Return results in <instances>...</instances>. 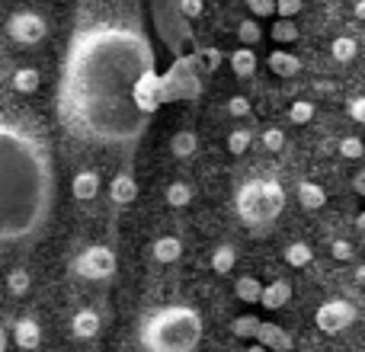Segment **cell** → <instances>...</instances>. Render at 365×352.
<instances>
[{
    "label": "cell",
    "instance_id": "obj_41",
    "mask_svg": "<svg viewBox=\"0 0 365 352\" xmlns=\"http://www.w3.org/2000/svg\"><path fill=\"white\" fill-rule=\"evenodd\" d=\"M356 227H359V234H362V237H365V212L359 214V221H356Z\"/></svg>",
    "mask_w": 365,
    "mask_h": 352
},
{
    "label": "cell",
    "instance_id": "obj_43",
    "mask_svg": "<svg viewBox=\"0 0 365 352\" xmlns=\"http://www.w3.org/2000/svg\"><path fill=\"white\" fill-rule=\"evenodd\" d=\"M244 352H266L263 346H250V349H244Z\"/></svg>",
    "mask_w": 365,
    "mask_h": 352
},
{
    "label": "cell",
    "instance_id": "obj_30",
    "mask_svg": "<svg viewBox=\"0 0 365 352\" xmlns=\"http://www.w3.org/2000/svg\"><path fill=\"white\" fill-rule=\"evenodd\" d=\"M259 138H263V145H266V151H282L285 147V132L282 128H276V125H269V128H263V135H259Z\"/></svg>",
    "mask_w": 365,
    "mask_h": 352
},
{
    "label": "cell",
    "instance_id": "obj_7",
    "mask_svg": "<svg viewBox=\"0 0 365 352\" xmlns=\"http://www.w3.org/2000/svg\"><path fill=\"white\" fill-rule=\"evenodd\" d=\"M6 32H10L13 42L19 45H38L45 36H48V23H45L38 13L32 10H19L10 16V23H6Z\"/></svg>",
    "mask_w": 365,
    "mask_h": 352
},
{
    "label": "cell",
    "instance_id": "obj_32",
    "mask_svg": "<svg viewBox=\"0 0 365 352\" xmlns=\"http://www.w3.org/2000/svg\"><path fill=\"white\" fill-rule=\"evenodd\" d=\"M247 10L253 16H272L276 13V0H247Z\"/></svg>",
    "mask_w": 365,
    "mask_h": 352
},
{
    "label": "cell",
    "instance_id": "obj_5",
    "mask_svg": "<svg viewBox=\"0 0 365 352\" xmlns=\"http://www.w3.org/2000/svg\"><path fill=\"white\" fill-rule=\"evenodd\" d=\"M74 272L90 282H109L115 276V253L109 247H87L81 257L74 259Z\"/></svg>",
    "mask_w": 365,
    "mask_h": 352
},
{
    "label": "cell",
    "instance_id": "obj_1",
    "mask_svg": "<svg viewBox=\"0 0 365 352\" xmlns=\"http://www.w3.org/2000/svg\"><path fill=\"white\" fill-rule=\"evenodd\" d=\"M160 103L154 48L141 26L93 23L74 32L58 83V115L74 138L132 151Z\"/></svg>",
    "mask_w": 365,
    "mask_h": 352
},
{
    "label": "cell",
    "instance_id": "obj_34",
    "mask_svg": "<svg viewBox=\"0 0 365 352\" xmlns=\"http://www.w3.org/2000/svg\"><path fill=\"white\" fill-rule=\"evenodd\" d=\"M180 10L186 19H199L202 10H205V4H202V0H180Z\"/></svg>",
    "mask_w": 365,
    "mask_h": 352
},
{
    "label": "cell",
    "instance_id": "obj_21",
    "mask_svg": "<svg viewBox=\"0 0 365 352\" xmlns=\"http://www.w3.org/2000/svg\"><path fill=\"white\" fill-rule=\"evenodd\" d=\"M330 51H334V58H336L340 64H349L356 55H359V42H356L353 36H340V38H334Z\"/></svg>",
    "mask_w": 365,
    "mask_h": 352
},
{
    "label": "cell",
    "instance_id": "obj_33",
    "mask_svg": "<svg viewBox=\"0 0 365 352\" xmlns=\"http://www.w3.org/2000/svg\"><path fill=\"white\" fill-rule=\"evenodd\" d=\"M298 10H302V0H276V13H279V19H292Z\"/></svg>",
    "mask_w": 365,
    "mask_h": 352
},
{
    "label": "cell",
    "instance_id": "obj_28",
    "mask_svg": "<svg viewBox=\"0 0 365 352\" xmlns=\"http://www.w3.org/2000/svg\"><path fill=\"white\" fill-rule=\"evenodd\" d=\"M29 285H32V279H29L26 269H13L10 276H6V289H10V295H26Z\"/></svg>",
    "mask_w": 365,
    "mask_h": 352
},
{
    "label": "cell",
    "instance_id": "obj_17",
    "mask_svg": "<svg viewBox=\"0 0 365 352\" xmlns=\"http://www.w3.org/2000/svg\"><path fill=\"white\" fill-rule=\"evenodd\" d=\"M269 71L279 77H295L298 71H302V64H298L295 55H289V51H272L269 55Z\"/></svg>",
    "mask_w": 365,
    "mask_h": 352
},
{
    "label": "cell",
    "instance_id": "obj_22",
    "mask_svg": "<svg viewBox=\"0 0 365 352\" xmlns=\"http://www.w3.org/2000/svg\"><path fill=\"white\" fill-rule=\"evenodd\" d=\"M189 202H192V186H189V182L177 180L167 186V205L170 208H186Z\"/></svg>",
    "mask_w": 365,
    "mask_h": 352
},
{
    "label": "cell",
    "instance_id": "obj_24",
    "mask_svg": "<svg viewBox=\"0 0 365 352\" xmlns=\"http://www.w3.org/2000/svg\"><path fill=\"white\" fill-rule=\"evenodd\" d=\"M237 38L244 42V48H253V45H257L259 38H263V29H259V23H257L253 16H247L244 23L237 26Z\"/></svg>",
    "mask_w": 365,
    "mask_h": 352
},
{
    "label": "cell",
    "instance_id": "obj_40",
    "mask_svg": "<svg viewBox=\"0 0 365 352\" xmlns=\"http://www.w3.org/2000/svg\"><path fill=\"white\" fill-rule=\"evenodd\" d=\"M356 282L365 285V266H359V269H356Z\"/></svg>",
    "mask_w": 365,
    "mask_h": 352
},
{
    "label": "cell",
    "instance_id": "obj_19",
    "mask_svg": "<svg viewBox=\"0 0 365 352\" xmlns=\"http://www.w3.org/2000/svg\"><path fill=\"white\" fill-rule=\"evenodd\" d=\"M38 83H42V74H38L36 68H19L16 74H13V90H16V93H36Z\"/></svg>",
    "mask_w": 365,
    "mask_h": 352
},
{
    "label": "cell",
    "instance_id": "obj_3",
    "mask_svg": "<svg viewBox=\"0 0 365 352\" xmlns=\"http://www.w3.org/2000/svg\"><path fill=\"white\" fill-rule=\"evenodd\" d=\"M138 340L145 352H195L202 343V314L189 304H167L141 321Z\"/></svg>",
    "mask_w": 365,
    "mask_h": 352
},
{
    "label": "cell",
    "instance_id": "obj_9",
    "mask_svg": "<svg viewBox=\"0 0 365 352\" xmlns=\"http://www.w3.org/2000/svg\"><path fill=\"white\" fill-rule=\"evenodd\" d=\"M289 298H292V285L285 279H276V282L263 285V291H259V304L266 311H282L289 304Z\"/></svg>",
    "mask_w": 365,
    "mask_h": 352
},
{
    "label": "cell",
    "instance_id": "obj_4",
    "mask_svg": "<svg viewBox=\"0 0 365 352\" xmlns=\"http://www.w3.org/2000/svg\"><path fill=\"white\" fill-rule=\"evenodd\" d=\"M234 205H237V214L244 224L266 227L282 214L285 189L279 186V180H272V176H253V180H247L244 186L237 189Z\"/></svg>",
    "mask_w": 365,
    "mask_h": 352
},
{
    "label": "cell",
    "instance_id": "obj_15",
    "mask_svg": "<svg viewBox=\"0 0 365 352\" xmlns=\"http://www.w3.org/2000/svg\"><path fill=\"white\" fill-rule=\"evenodd\" d=\"M298 202H302V208H308V212H314V208H321L324 202H327V192H324L321 182H298Z\"/></svg>",
    "mask_w": 365,
    "mask_h": 352
},
{
    "label": "cell",
    "instance_id": "obj_2",
    "mask_svg": "<svg viewBox=\"0 0 365 352\" xmlns=\"http://www.w3.org/2000/svg\"><path fill=\"white\" fill-rule=\"evenodd\" d=\"M51 147L32 122L0 115V247L36 240L55 212Z\"/></svg>",
    "mask_w": 365,
    "mask_h": 352
},
{
    "label": "cell",
    "instance_id": "obj_13",
    "mask_svg": "<svg viewBox=\"0 0 365 352\" xmlns=\"http://www.w3.org/2000/svg\"><path fill=\"white\" fill-rule=\"evenodd\" d=\"M151 257L158 259L160 266L177 263V259L182 257V244H180V237H158V240L151 244Z\"/></svg>",
    "mask_w": 365,
    "mask_h": 352
},
{
    "label": "cell",
    "instance_id": "obj_38",
    "mask_svg": "<svg viewBox=\"0 0 365 352\" xmlns=\"http://www.w3.org/2000/svg\"><path fill=\"white\" fill-rule=\"evenodd\" d=\"M353 189H356V192H359V195H365V170H359V173H356V180H353Z\"/></svg>",
    "mask_w": 365,
    "mask_h": 352
},
{
    "label": "cell",
    "instance_id": "obj_42",
    "mask_svg": "<svg viewBox=\"0 0 365 352\" xmlns=\"http://www.w3.org/2000/svg\"><path fill=\"white\" fill-rule=\"evenodd\" d=\"M4 349H6V330L0 327V352H4Z\"/></svg>",
    "mask_w": 365,
    "mask_h": 352
},
{
    "label": "cell",
    "instance_id": "obj_14",
    "mask_svg": "<svg viewBox=\"0 0 365 352\" xmlns=\"http://www.w3.org/2000/svg\"><path fill=\"white\" fill-rule=\"evenodd\" d=\"M227 61H231V71H234V77H253L257 74V55H253V48H234L231 55H227Z\"/></svg>",
    "mask_w": 365,
    "mask_h": 352
},
{
    "label": "cell",
    "instance_id": "obj_36",
    "mask_svg": "<svg viewBox=\"0 0 365 352\" xmlns=\"http://www.w3.org/2000/svg\"><path fill=\"white\" fill-rule=\"evenodd\" d=\"M330 253H334V259H353V244H346V240H334L330 244Z\"/></svg>",
    "mask_w": 365,
    "mask_h": 352
},
{
    "label": "cell",
    "instance_id": "obj_23",
    "mask_svg": "<svg viewBox=\"0 0 365 352\" xmlns=\"http://www.w3.org/2000/svg\"><path fill=\"white\" fill-rule=\"evenodd\" d=\"M259 291H263V285H259L253 276H240L237 282H234V295H237L240 301H247V304L259 301Z\"/></svg>",
    "mask_w": 365,
    "mask_h": 352
},
{
    "label": "cell",
    "instance_id": "obj_27",
    "mask_svg": "<svg viewBox=\"0 0 365 352\" xmlns=\"http://www.w3.org/2000/svg\"><path fill=\"white\" fill-rule=\"evenodd\" d=\"M250 141H253V132H247V128H234V132L227 135V151H231L234 157H240V154H247Z\"/></svg>",
    "mask_w": 365,
    "mask_h": 352
},
{
    "label": "cell",
    "instance_id": "obj_11",
    "mask_svg": "<svg viewBox=\"0 0 365 352\" xmlns=\"http://www.w3.org/2000/svg\"><path fill=\"white\" fill-rule=\"evenodd\" d=\"M100 314H96L93 308H83L77 311L74 317H71V333L77 336V340H93L96 333H100Z\"/></svg>",
    "mask_w": 365,
    "mask_h": 352
},
{
    "label": "cell",
    "instance_id": "obj_39",
    "mask_svg": "<svg viewBox=\"0 0 365 352\" xmlns=\"http://www.w3.org/2000/svg\"><path fill=\"white\" fill-rule=\"evenodd\" d=\"M353 16H356V19H365V0H356V6H353Z\"/></svg>",
    "mask_w": 365,
    "mask_h": 352
},
{
    "label": "cell",
    "instance_id": "obj_35",
    "mask_svg": "<svg viewBox=\"0 0 365 352\" xmlns=\"http://www.w3.org/2000/svg\"><path fill=\"white\" fill-rule=\"evenodd\" d=\"M349 119L365 125V96H356V100H349Z\"/></svg>",
    "mask_w": 365,
    "mask_h": 352
},
{
    "label": "cell",
    "instance_id": "obj_6",
    "mask_svg": "<svg viewBox=\"0 0 365 352\" xmlns=\"http://www.w3.org/2000/svg\"><path fill=\"white\" fill-rule=\"evenodd\" d=\"M314 321H317V327H321V333L336 336L356 323V308L346 301V298H330V301H324L321 308H317Z\"/></svg>",
    "mask_w": 365,
    "mask_h": 352
},
{
    "label": "cell",
    "instance_id": "obj_18",
    "mask_svg": "<svg viewBox=\"0 0 365 352\" xmlns=\"http://www.w3.org/2000/svg\"><path fill=\"white\" fill-rule=\"evenodd\" d=\"M234 266H237V253H234V247H227V244L215 247V253H212V269L218 272V276H227V272H234Z\"/></svg>",
    "mask_w": 365,
    "mask_h": 352
},
{
    "label": "cell",
    "instance_id": "obj_12",
    "mask_svg": "<svg viewBox=\"0 0 365 352\" xmlns=\"http://www.w3.org/2000/svg\"><path fill=\"white\" fill-rule=\"evenodd\" d=\"M71 192H74V199L81 202H90L100 195V173L96 170H77L74 180H71Z\"/></svg>",
    "mask_w": 365,
    "mask_h": 352
},
{
    "label": "cell",
    "instance_id": "obj_25",
    "mask_svg": "<svg viewBox=\"0 0 365 352\" xmlns=\"http://www.w3.org/2000/svg\"><path fill=\"white\" fill-rule=\"evenodd\" d=\"M314 113H317V109H314V103H311V100H295L289 106V119L295 122V125H308V122L314 119Z\"/></svg>",
    "mask_w": 365,
    "mask_h": 352
},
{
    "label": "cell",
    "instance_id": "obj_16",
    "mask_svg": "<svg viewBox=\"0 0 365 352\" xmlns=\"http://www.w3.org/2000/svg\"><path fill=\"white\" fill-rule=\"evenodd\" d=\"M195 147H199V138H195V132H189V128H182V132H177L170 138V154L173 157H180V160L192 157Z\"/></svg>",
    "mask_w": 365,
    "mask_h": 352
},
{
    "label": "cell",
    "instance_id": "obj_37",
    "mask_svg": "<svg viewBox=\"0 0 365 352\" xmlns=\"http://www.w3.org/2000/svg\"><path fill=\"white\" fill-rule=\"evenodd\" d=\"M202 61H205L208 71H218V64L225 61V55H221L218 48H202Z\"/></svg>",
    "mask_w": 365,
    "mask_h": 352
},
{
    "label": "cell",
    "instance_id": "obj_26",
    "mask_svg": "<svg viewBox=\"0 0 365 352\" xmlns=\"http://www.w3.org/2000/svg\"><path fill=\"white\" fill-rule=\"evenodd\" d=\"M269 36H272V42H295V38H298L295 19H276V23H272V29H269Z\"/></svg>",
    "mask_w": 365,
    "mask_h": 352
},
{
    "label": "cell",
    "instance_id": "obj_29",
    "mask_svg": "<svg viewBox=\"0 0 365 352\" xmlns=\"http://www.w3.org/2000/svg\"><path fill=\"white\" fill-rule=\"evenodd\" d=\"M340 154H343L346 160H362V157H365L362 138H356V135H346V138L340 141Z\"/></svg>",
    "mask_w": 365,
    "mask_h": 352
},
{
    "label": "cell",
    "instance_id": "obj_20",
    "mask_svg": "<svg viewBox=\"0 0 365 352\" xmlns=\"http://www.w3.org/2000/svg\"><path fill=\"white\" fill-rule=\"evenodd\" d=\"M285 263L289 266H295V269H302V266H308L311 259H314V250H311L308 244H304V240H295V244H289L285 247Z\"/></svg>",
    "mask_w": 365,
    "mask_h": 352
},
{
    "label": "cell",
    "instance_id": "obj_10",
    "mask_svg": "<svg viewBox=\"0 0 365 352\" xmlns=\"http://www.w3.org/2000/svg\"><path fill=\"white\" fill-rule=\"evenodd\" d=\"M13 343H16L19 349H36L38 343H42V327H38V321L19 317V321L13 323Z\"/></svg>",
    "mask_w": 365,
    "mask_h": 352
},
{
    "label": "cell",
    "instance_id": "obj_8",
    "mask_svg": "<svg viewBox=\"0 0 365 352\" xmlns=\"http://www.w3.org/2000/svg\"><path fill=\"white\" fill-rule=\"evenodd\" d=\"M109 199H113V205H132L138 199V180L132 173H115L109 182Z\"/></svg>",
    "mask_w": 365,
    "mask_h": 352
},
{
    "label": "cell",
    "instance_id": "obj_31",
    "mask_svg": "<svg viewBox=\"0 0 365 352\" xmlns=\"http://www.w3.org/2000/svg\"><path fill=\"white\" fill-rule=\"evenodd\" d=\"M227 113H231L234 119H247V115H250V100H247L244 93L231 96V100H227Z\"/></svg>",
    "mask_w": 365,
    "mask_h": 352
}]
</instances>
